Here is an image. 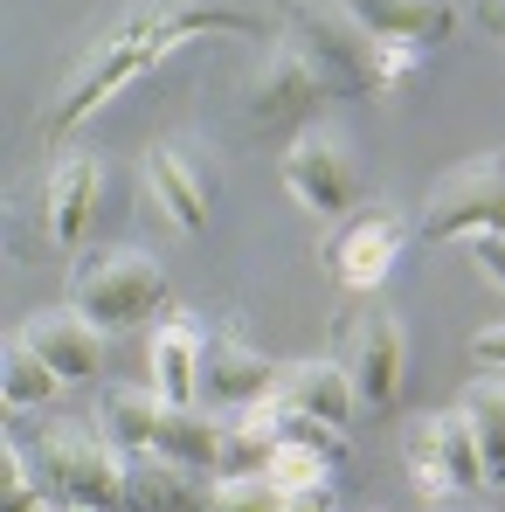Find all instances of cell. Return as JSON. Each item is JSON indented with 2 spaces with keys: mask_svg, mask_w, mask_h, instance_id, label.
Instances as JSON below:
<instances>
[{
  "mask_svg": "<svg viewBox=\"0 0 505 512\" xmlns=\"http://www.w3.org/2000/svg\"><path fill=\"white\" fill-rule=\"evenodd\" d=\"M35 478L49 506H90V512H125V450L111 436L84 429H42L35 443Z\"/></svg>",
  "mask_w": 505,
  "mask_h": 512,
  "instance_id": "7a4b0ae2",
  "label": "cell"
},
{
  "mask_svg": "<svg viewBox=\"0 0 505 512\" xmlns=\"http://www.w3.org/2000/svg\"><path fill=\"white\" fill-rule=\"evenodd\" d=\"M284 194L305 215H346L367 194V180H360V167H353V153H346L339 132H298L284 146Z\"/></svg>",
  "mask_w": 505,
  "mask_h": 512,
  "instance_id": "ba28073f",
  "label": "cell"
},
{
  "mask_svg": "<svg viewBox=\"0 0 505 512\" xmlns=\"http://www.w3.org/2000/svg\"><path fill=\"white\" fill-rule=\"evenodd\" d=\"M250 28L256 21L236 14V7H153V14L118 21L111 35H97V49H90L84 63L63 77V90L49 97L42 139H70L104 97H118L125 84H139L146 70H160L173 49H187V42H201V35H250Z\"/></svg>",
  "mask_w": 505,
  "mask_h": 512,
  "instance_id": "6da1fadb",
  "label": "cell"
},
{
  "mask_svg": "<svg viewBox=\"0 0 505 512\" xmlns=\"http://www.w3.org/2000/svg\"><path fill=\"white\" fill-rule=\"evenodd\" d=\"M339 367L353 374V395L360 409H395L402 402V367H409V346H402V326L395 312L367 305V312H346L333 333Z\"/></svg>",
  "mask_w": 505,
  "mask_h": 512,
  "instance_id": "52a82bcc",
  "label": "cell"
},
{
  "mask_svg": "<svg viewBox=\"0 0 505 512\" xmlns=\"http://www.w3.org/2000/svg\"><path fill=\"white\" fill-rule=\"evenodd\" d=\"M471 360H485V367H505V326H485V333L471 340Z\"/></svg>",
  "mask_w": 505,
  "mask_h": 512,
  "instance_id": "484cf974",
  "label": "cell"
},
{
  "mask_svg": "<svg viewBox=\"0 0 505 512\" xmlns=\"http://www.w3.org/2000/svg\"><path fill=\"white\" fill-rule=\"evenodd\" d=\"M0 512H49V492H42V478H35L21 443L0 450Z\"/></svg>",
  "mask_w": 505,
  "mask_h": 512,
  "instance_id": "7402d4cb",
  "label": "cell"
},
{
  "mask_svg": "<svg viewBox=\"0 0 505 512\" xmlns=\"http://www.w3.org/2000/svg\"><path fill=\"white\" fill-rule=\"evenodd\" d=\"M97 187H104V167H97L90 153H63L56 167L42 173V229H49L63 250L84 243L90 215H97Z\"/></svg>",
  "mask_w": 505,
  "mask_h": 512,
  "instance_id": "4fadbf2b",
  "label": "cell"
},
{
  "mask_svg": "<svg viewBox=\"0 0 505 512\" xmlns=\"http://www.w3.org/2000/svg\"><path fill=\"white\" fill-rule=\"evenodd\" d=\"M478 21H485V35L505 42V0H478Z\"/></svg>",
  "mask_w": 505,
  "mask_h": 512,
  "instance_id": "4316f807",
  "label": "cell"
},
{
  "mask_svg": "<svg viewBox=\"0 0 505 512\" xmlns=\"http://www.w3.org/2000/svg\"><path fill=\"white\" fill-rule=\"evenodd\" d=\"M56 395H63V374L35 353V340H28V333H14V340H7V353H0V402L21 416V409H49Z\"/></svg>",
  "mask_w": 505,
  "mask_h": 512,
  "instance_id": "d6986e66",
  "label": "cell"
},
{
  "mask_svg": "<svg viewBox=\"0 0 505 512\" xmlns=\"http://www.w3.org/2000/svg\"><path fill=\"white\" fill-rule=\"evenodd\" d=\"M478 429V457H485V492H505V381H471L457 402Z\"/></svg>",
  "mask_w": 505,
  "mask_h": 512,
  "instance_id": "ffe728a7",
  "label": "cell"
},
{
  "mask_svg": "<svg viewBox=\"0 0 505 512\" xmlns=\"http://www.w3.org/2000/svg\"><path fill=\"white\" fill-rule=\"evenodd\" d=\"M333 70L305 49V42H284L250 84V118L256 125H305L326 97H333Z\"/></svg>",
  "mask_w": 505,
  "mask_h": 512,
  "instance_id": "9c48e42d",
  "label": "cell"
},
{
  "mask_svg": "<svg viewBox=\"0 0 505 512\" xmlns=\"http://www.w3.org/2000/svg\"><path fill=\"white\" fill-rule=\"evenodd\" d=\"M333 457L326 450H312V443H277V457H270V478H277V492H312V485H333Z\"/></svg>",
  "mask_w": 505,
  "mask_h": 512,
  "instance_id": "44dd1931",
  "label": "cell"
},
{
  "mask_svg": "<svg viewBox=\"0 0 505 512\" xmlns=\"http://www.w3.org/2000/svg\"><path fill=\"white\" fill-rule=\"evenodd\" d=\"M416 229H422V243H464L478 229H505V160L492 153V160L450 167L429 187Z\"/></svg>",
  "mask_w": 505,
  "mask_h": 512,
  "instance_id": "8992f818",
  "label": "cell"
},
{
  "mask_svg": "<svg viewBox=\"0 0 505 512\" xmlns=\"http://www.w3.org/2000/svg\"><path fill=\"white\" fill-rule=\"evenodd\" d=\"M201 360H208V340L194 319L167 312L153 326V346H146V367H153V395L173 402V409H194L201 402Z\"/></svg>",
  "mask_w": 505,
  "mask_h": 512,
  "instance_id": "5bb4252c",
  "label": "cell"
},
{
  "mask_svg": "<svg viewBox=\"0 0 505 512\" xmlns=\"http://www.w3.org/2000/svg\"><path fill=\"white\" fill-rule=\"evenodd\" d=\"M21 333H28V340H35V353L63 374V388H70V381H90V374L104 367V333L90 326L77 305H70V312H35Z\"/></svg>",
  "mask_w": 505,
  "mask_h": 512,
  "instance_id": "2e32d148",
  "label": "cell"
},
{
  "mask_svg": "<svg viewBox=\"0 0 505 512\" xmlns=\"http://www.w3.org/2000/svg\"><path fill=\"white\" fill-rule=\"evenodd\" d=\"M402 471L416 485V499L429 512H443L464 492H485V457H478V429L464 409H443V416H416L402 429Z\"/></svg>",
  "mask_w": 505,
  "mask_h": 512,
  "instance_id": "3957f363",
  "label": "cell"
},
{
  "mask_svg": "<svg viewBox=\"0 0 505 512\" xmlns=\"http://www.w3.org/2000/svg\"><path fill=\"white\" fill-rule=\"evenodd\" d=\"M277 395L291 402V409H305V416H326V423L346 429V416L360 409V395H353V374L339 367V353H319V360H291L284 374H277Z\"/></svg>",
  "mask_w": 505,
  "mask_h": 512,
  "instance_id": "e0dca14e",
  "label": "cell"
},
{
  "mask_svg": "<svg viewBox=\"0 0 505 512\" xmlns=\"http://www.w3.org/2000/svg\"><path fill=\"white\" fill-rule=\"evenodd\" d=\"M104 429L118 450H167L180 464H201L215 471V450H222V423H208L201 409H173L146 388H111L104 395Z\"/></svg>",
  "mask_w": 505,
  "mask_h": 512,
  "instance_id": "277c9868",
  "label": "cell"
},
{
  "mask_svg": "<svg viewBox=\"0 0 505 512\" xmlns=\"http://www.w3.org/2000/svg\"><path fill=\"white\" fill-rule=\"evenodd\" d=\"M277 506H284L277 478H270V471H256V478H215L201 512H277Z\"/></svg>",
  "mask_w": 505,
  "mask_h": 512,
  "instance_id": "603a6c76",
  "label": "cell"
},
{
  "mask_svg": "<svg viewBox=\"0 0 505 512\" xmlns=\"http://www.w3.org/2000/svg\"><path fill=\"white\" fill-rule=\"evenodd\" d=\"M277 374H284V367H270L263 346H250L243 333H215V340H208V360H201V395L243 409V402H256V395L277 388Z\"/></svg>",
  "mask_w": 505,
  "mask_h": 512,
  "instance_id": "9a60e30c",
  "label": "cell"
},
{
  "mask_svg": "<svg viewBox=\"0 0 505 512\" xmlns=\"http://www.w3.org/2000/svg\"><path fill=\"white\" fill-rule=\"evenodd\" d=\"M339 14H346L360 35L409 42V49H436V42L457 35V7H450V0H339Z\"/></svg>",
  "mask_w": 505,
  "mask_h": 512,
  "instance_id": "7c38bea8",
  "label": "cell"
},
{
  "mask_svg": "<svg viewBox=\"0 0 505 512\" xmlns=\"http://www.w3.org/2000/svg\"><path fill=\"white\" fill-rule=\"evenodd\" d=\"M464 250H471V270L492 277V284L505 291V229H478V236H464Z\"/></svg>",
  "mask_w": 505,
  "mask_h": 512,
  "instance_id": "cb8c5ba5",
  "label": "cell"
},
{
  "mask_svg": "<svg viewBox=\"0 0 505 512\" xmlns=\"http://www.w3.org/2000/svg\"><path fill=\"white\" fill-rule=\"evenodd\" d=\"M402 243H409L402 215H395V208H374V215H360L353 229H339V243L326 250V277H333L346 298H374V291L388 284Z\"/></svg>",
  "mask_w": 505,
  "mask_h": 512,
  "instance_id": "30bf717a",
  "label": "cell"
},
{
  "mask_svg": "<svg viewBox=\"0 0 505 512\" xmlns=\"http://www.w3.org/2000/svg\"><path fill=\"white\" fill-rule=\"evenodd\" d=\"M277 512H333V485H312V492H284Z\"/></svg>",
  "mask_w": 505,
  "mask_h": 512,
  "instance_id": "d4e9b609",
  "label": "cell"
},
{
  "mask_svg": "<svg viewBox=\"0 0 505 512\" xmlns=\"http://www.w3.org/2000/svg\"><path fill=\"white\" fill-rule=\"evenodd\" d=\"M49 512H90V506H49Z\"/></svg>",
  "mask_w": 505,
  "mask_h": 512,
  "instance_id": "83f0119b",
  "label": "cell"
},
{
  "mask_svg": "<svg viewBox=\"0 0 505 512\" xmlns=\"http://www.w3.org/2000/svg\"><path fill=\"white\" fill-rule=\"evenodd\" d=\"M146 187H153V201L167 208V222L180 236H201L208 229V180L187 167L180 146H153L146 153Z\"/></svg>",
  "mask_w": 505,
  "mask_h": 512,
  "instance_id": "ac0fdd59",
  "label": "cell"
},
{
  "mask_svg": "<svg viewBox=\"0 0 505 512\" xmlns=\"http://www.w3.org/2000/svg\"><path fill=\"white\" fill-rule=\"evenodd\" d=\"M173 305V284L153 256L139 250H104L97 263L77 270V312H84L97 333H132V326H153Z\"/></svg>",
  "mask_w": 505,
  "mask_h": 512,
  "instance_id": "5b68a950",
  "label": "cell"
},
{
  "mask_svg": "<svg viewBox=\"0 0 505 512\" xmlns=\"http://www.w3.org/2000/svg\"><path fill=\"white\" fill-rule=\"evenodd\" d=\"M215 471L180 464L167 450H125V512H201Z\"/></svg>",
  "mask_w": 505,
  "mask_h": 512,
  "instance_id": "8fae6325",
  "label": "cell"
}]
</instances>
